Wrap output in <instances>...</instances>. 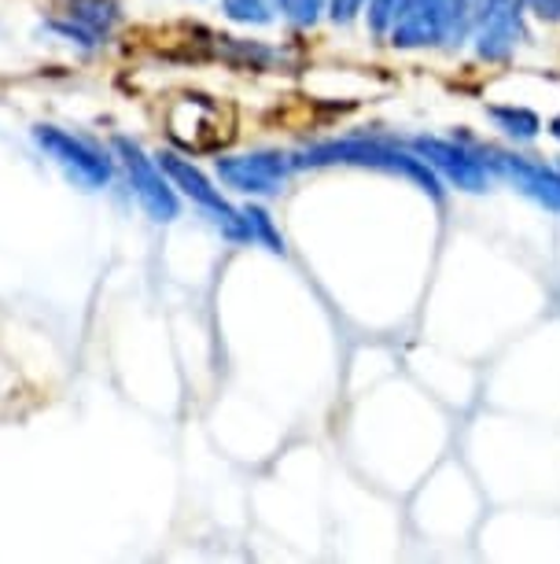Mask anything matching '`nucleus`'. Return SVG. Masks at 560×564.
Masks as SVG:
<instances>
[{
  "instance_id": "1",
  "label": "nucleus",
  "mask_w": 560,
  "mask_h": 564,
  "mask_svg": "<svg viewBox=\"0 0 560 564\" xmlns=\"http://www.w3.org/2000/svg\"><path fill=\"white\" fill-rule=\"evenodd\" d=\"M295 170H321V166H358V170H380L414 181L420 193H428L436 204H442V181L414 148H398L387 141H369V137H347V141H321L292 155Z\"/></svg>"
},
{
  "instance_id": "2",
  "label": "nucleus",
  "mask_w": 560,
  "mask_h": 564,
  "mask_svg": "<svg viewBox=\"0 0 560 564\" xmlns=\"http://www.w3.org/2000/svg\"><path fill=\"white\" fill-rule=\"evenodd\" d=\"M472 30V0H403L387 37L395 48H431L464 41Z\"/></svg>"
},
{
  "instance_id": "3",
  "label": "nucleus",
  "mask_w": 560,
  "mask_h": 564,
  "mask_svg": "<svg viewBox=\"0 0 560 564\" xmlns=\"http://www.w3.org/2000/svg\"><path fill=\"white\" fill-rule=\"evenodd\" d=\"M155 159H158V166L166 170V177L174 181V188H182V193L193 199V204L221 229V237H229V240H237V243L251 240L244 210L232 207L229 199L221 196V188L210 185V177L196 163H188V159L177 155V152H158Z\"/></svg>"
},
{
  "instance_id": "4",
  "label": "nucleus",
  "mask_w": 560,
  "mask_h": 564,
  "mask_svg": "<svg viewBox=\"0 0 560 564\" xmlns=\"http://www.w3.org/2000/svg\"><path fill=\"white\" fill-rule=\"evenodd\" d=\"M114 155L130 177L133 196L141 199V207L147 210V218L155 221H174L182 215V199H177L174 181L166 177V170L158 166V159H152L141 144L130 141V137H114Z\"/></svg>"
},
{
  "instance_id": "5",
  "label": "nucleus",
  "mask_w": 560,
  "mask_h": 564,
  "mask_svg": "<svg viewBox=\"0 0 560 564\" xmlns=\"http://www.w3.org/2000/svg\"><path fill=\"white\" fill-rule=\"evenodd\" d=\"M34 141L41 144V152L81 188H103L114 174V163L103 148H97L78 133L59 130V126H37Z\"/></svg>"
},
{
  "instance_id": "6",
  "label": "nucleus",
  "mask_w": 560,
  "mask_h": 564,
  "mask_svg": "<svg viewBox=\"0 0 560 564\" xmlns=\"http://www.w3.org/2000/svg\"><path fill=\"white\" fill-rule=\"evenodd\" d=\"M409 148H414L442 181L461 188V193H483V188H487L491 170L472 148H464L458 141H442V137H414Z\"/></svg>"
},
{
  "instance_id": "7",
  "label": "nucleus",
  "mask_w": 560,
  "mask_h": 564,
  "mask_svg": "<svg viewBox=\"0 0 560 564\" xmlns=\"http://www.w3.org/2000/svg\"><path fill=\"white\" fill-rule=\"evenodd\" d=\"M292 155L284 152H248V155H221L218 177L229 188L248 196H273L292 174Z\"/></svg>"
},
{
  "instance_id": "8",
  "label": "nucleus",
  "mask_w": 560,
  "mask_h": 564,
  "mask_svg": "<svg viewBox=\"0 0 560 564\" xmlns=\"http://www.w3.org/2000/svg\"><path fill=\"white\" fill-rule=\"evenodd\" d=\"M48 26L67 41L97 48L114 34V26H119V4H114V0H67V4L48 19Z\"/></svg>"
},
{
  "instance_id": "9",
  "label": "nucleus",
  "mask_w": 560,
  "mask_h": 564,
  "mask_svg": "<svg viewBox=\"0 0 560 564\" xmlns=\"http://www.w3.org/2000/svg\"><path fill=\"white\" fill-rule=\"evenodd\" d=\"M174 111H182L188 115V122L185 119H171L166 115V122H171V133H174V141L177 144H185V148H193V152H204V148H215L218 141H226V130H221V108L210 97H182L174 104Z\"/></svg>"
},
{
  "instance_id": "10",
  "label": "nucleus",
  "mask_w": 560,
  "mask_h": 564,
  "mask_svg": "<svg viewBox=\"0 0 560 564\" xmlns=\"http://www.w3.org/2000/svg\"><path fill=\"white\" fill-rule=\"evenodd\" d=\"M520 15H524V8L520 4H502L498 12L483 19L480 26L472 30V37H475V56L480 59H491V63H498L505 59L509 52L520 45V34H524V26H520Z\"/></svg>"
},
{
  "instance_id": "11",
  "label": "nucleus",
  "mask_w": 560,
  "mask_h": 564,
  "mask_svg": "<svg viewBox=\"0 0 560 564\" xmlns=\"http://www.w3.org/2000/svg\"><path fill=\"white\" fill-rule=\"evenodd\" d=\"M221 45L218 52L237 67H251V70H273L284 67V52L262 45V41H240V37H218Z\"/></svg>"
},
{
  "instance_id": "12",
  "label": "nucleus",
  "mask_w": 560,
  "mask_h": 564,
  "mask_svg": "<svg viewBox=\"0 0 560 564\" xmlns=\"http://www.w3.org/2000/svg\"><path fill=\"white\" fill-rule=\"evenodd\" d=\"M487 115L502 133L513 137V141H535L538 130H542V119L527 108H516V104H498V108H491Z\"/></svg>"
},
{
  "instance_id": "13",
  "label": "nucleus",
  "mask_w": 560,
  "mask_h": 564,
  "mask_svg": "<svg viewBox=\"0 0 560 564\" xmlns=\"http://www.w3.org/2000/svg\"><path fill=\"white\" fill-rule=\"evenodd\" d=\"M226 15L232 23H244V26H266L273 23V4L270 0H221Z\"/></svg>"
},
{
  "instance_id": "14",
  "label": "nucleus",
  "mask_w": 560,
  "mask_h": 564,
  "mask_svg": "<svg viewBox=\"0 0 560 564\" xmlns=\"http://www.w3.org/2000/svg\"><path fill=\"white\" fill-rule=\"evenodd\" d=\"M244 218H248V229H251V240L266 243L273 254H284V237L273 226V218L266 215L262 207H244Z\"/></svg>"
},
{
  "instance_id": "15",
  "label": "nucleus",
  "mask_w": 560,
  "mask_h": 564,
  "mask_svg": "<svg viewBox=\"0 0 560 564\" xmlns=\"http://www.w3.org/2000/svg\"><path fill=\"white\" fill-rule=\"evenodd\" d=\"M273 4L295 26H314L321 12H329V0H273Z\"/></svg>"
},
{
  "instance_id": "16",
  "label": "nucleus",
  "mask_w": 560,
  "mask_h": 564,
  "mask_svg": "<svg viewBox=\"0 0 560 564\" xmlns=\"http://www.w3.org/2000/svg\"><path fill=\"white\" fill-rule=\"evenodd\" d=\"M398 8H403V0H369V30H373L376 37H387Z\"/></svg>"
},
{
  "instance_id": "17",
  "label": "nucleus",
  "mask_w": 560,
  "mask_h": 564,
  "mask_svg": "<svg viewBox=\"0 0 560 564\" xmlns=\"http://www.w3.org/2000/svg\"><path fill=\"white\" fill-rule=\"evenodd\" d=\"M365 8V0H329V15H332V23H354L358 12Z\"/></svg>"
},
{
  "instance_id": "18",
  "label": "nucleus",
  "mask_w": 560,
  "mask_h": 564,
  "mask_svg": "<svg viewBox=\"0 0 560 564\" xmlns=\"http://www.w3.org/2000/svg\"><path fill=\"white\" fill-rule=\"evenodd\" d=\"M524 12H531L546 23H560V0H520Z\"/></svg>"
},
{
  "instance_id": "19",
  "label": "nucleus",
  "mask_w": 560,
  "mask_h": 564,
  "mask_svg": "<svg viewBox=\"0 0 560 564\" xmlns=\"http://www.w3.org/2000/svg\"><path fill=\"white\" fill-rule=\"evenodd\" d=\"M502 4H509V0H472V15H475V26H480V23H483V19H487V15H494V12H498Z\"/></svg>"
},
{
  "instance_id": "20",
  "label": "nucleus",
  "mask_w": 560,
  "mask_h": 564,
  "mask_svg": "<svg viewBox=\"0 0 560 564\" xmlns=\"http://www.w3.org/2000/svg\"><path fill=\"white\" fill-rule=\"evenodd\" d=\"M549 133H553L557 141H560V119H553V126H549Z\"/></svg>"
}]
</instances>
